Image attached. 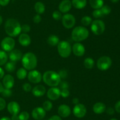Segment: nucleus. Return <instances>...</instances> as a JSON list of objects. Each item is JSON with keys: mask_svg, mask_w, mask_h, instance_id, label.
Returning <instances> with one entry per match:
<instances>
[{"mask_svg": "<svg viewBox=\"0 0 120 120\" xmlns=\"http://www.w3.org/2000/svg\"><path fill=\"white\" fill-rule=\"evenodd\" d=\"M22 64L23 68L27 71H31L34 69L37 66L38 60L36 55L32 52H27L22 56Z\"/></svg>", "mask_w": 120, "mask_h": 120, "instance_id": "obj_3", "label": "nucleus"}, {"mask_svg": "<svg viewBox=\"0 0 120 120\" xmlns=\"http://www.w3.org/2000/svg\"><path fill=\"white\" fill-rule=\"evenodd\" d=\"M60 85V89H68L69 87V84L66 81H62L60 82L59 84Z\"/></svg>", "mask_w": 120, "mask_h": 120, "instance_id": "obj_43", "label": "nucleus"}, {"mask_svg": "<svg viewBox=\"0 0 120 120\" xmlns=\"http://www.w3.org/2000/svg\"><path fill=\"white\" fill-rule=\"evenodd\" d=\"M5 69L8 72H12L16 69V63L13 61L7 62L5 65Z\"/></svg>", "mask_w": 120, "mask_h": 120, "instance_id": "obj_29", "label": "nucleus"}, {"mask_svg": "<svg viewBox=\"0 0 120 120\" xmlns=\"http://www.w3.org/2000/svg\"><path fill=\"white\" fill-rule=\"evenodd\" d=\"M47 96L49 100L55 101L60 96V89L57 87H51L47 92Z\"/></svg>", "mask_w": 120, "mask_h": 120, "instance_id": "obj_13", "label": "nucleus"}, {"mask_svg": "<svg viewBox=\"0 0 120 120\" xmlns=\"http://www.w3.org/2000/svg\"><path fill=\"white\" fill-rule=\"evenodd\" d=\"M47 42L49 45L52 46V47H55V46L57 45L60 41L59 38L57 35H51L48 37Z\"/></svg>", "mask_w": 120, "mask_h": 120, "instance_id": "obj_24", "label": "nucleus"}, {"mask_svg": "<svg viewBox=\"0 0 120 120\" xmlns=\"http://www.w3.org/2000/svg\"><path fill=\"white\" fill-rule=\"evenodd\" d=\"M73 113L76 117L79 118H83L87 113V108L83 104L79 103L75 105L73 109Z\"/></svg>", "mask_w": 120, "mask_h": 120, "instance_id": "obj_10", "label": "nucleus"}, {"mask_svg": "<svg viewBox=\"0 0 120 120\" xmlns=\"http://www.w3.org/2000/svg\"><path fill=\"white\" fill-rule=\"evenodd\" d=\"M91 30L94 34L100 35L103 34L105 29L104 22L100 20H96L92 21L91 24Z\"/></svg>", "mask_w": 120, "mask_h": 120, "instance_id": "obj_6", "label": "nucleus"}, {"mask_svg": "<svg viewBox=\"0 0 120 120\" xmlns=\"http://www.w3.org/2000/svg\"><path fill=\"white\" fill-rule=\"evenodd\" d=\"M101 11L103 13V15H107L110 14L111 11V9L109 5H103L100 8Z\"/></svg>", "mask_w": 120, "mask_h": 120, "instance_id": "obj_33", "label": "nucleus"}, {"mask_svg": "<svg viewBox=\"0 0 120 120\" xmlns=\"http://www.w3.org/2000/svg\"><path fill=\"white\" fill-rule=\"evenodd\" d=\"M110 1H111V2H112V3H117V2H118L120 0H110Z\"/></svg>", "mask_w": 120, "mask_h": 120, "instance_id": "obj_54", "label": "nucleus"}, {"mask_svg": "<svg viewBox=\"0 0 120 120\" xmlns=\"http://www.w3.org/2000/svg\"><path fill=\"white\" fill-rule=\"evenodd\" d=\"M4 86L3 85H2V84L1 83V82H0V93H2V91H3L4 89Z\"/></svg>", "mask_w": 120, "mask_h": 120, "instance_id": "obj_53", "label": "nucleus"}, {"mask_svg": "<svg viewBox=\"0 0 120 120\" xmlns=\"http://www.w3.org/2000/svg\"><path fill=\"white\" fill-rule=\"evenodd\" d=\"M14 83H15L14 78L10 74L4 75L2 78V85L5 88L11 89L14 87Z\"/></svg>", "mask_w": 120, "mask_h": 120, "instance_id": "obj_17", "label": "nucleus"}, {"mask_svg": "<svg viewBox=\"0 0 120 120\" xmlns=\"http://www.w3.org/2000/svg\"><path fill=\"white\" fill-rule=\"evenodd\" d=\"M0 9H1V7H0Z\"/></svg>", "mask_w": 120, "mask_h": 120, "instance_id": "obj_57", "label": "nucleus"}, {"mask_svg": "<svg viewBox=\"0 0 120 120\" xmlns=\"http://www.w3.org/2000/svg\"><path fill=\"white\" fill-rule=\"evenodd\" d=\"M71 4L76 9H82L87 5V0H72Z\"/></svg>", "mask_w": 120, "mask_h": 120, "instance_id": "obj_23", "label": "nucleus"}, {"mask_svg": "<svg viewBox=\"0 0 120 120\" xmlns=\"http://www.w3.org/2000/svg\"><path fill=\"white\" fill-rule=\"evenodd\" d=\"M22 58V53L19 49H13L9 54V58L11 61L17 62L21 60Z\"/></svg>", "mask_w": 120, "mask_h": 120, "instance_id": "obj_19", "label": "nucleus"}, {"mask_svg": "<svg viewBox=\"0 0 120 120\" xmlns=\"http://www.w3.org/2000/svg\"><path fill=\"white\" fill-rule=\"evenodd\" d=\"M5 31L8 36L16 37L21 32V25L15 19H8L5 23Z\"/></svg>", "mask_w": 120, "mask_h": 120, "instance_id": "obj_1", "label": "nucleus"}, {"mask_svg": "<svg viewBox=\"0 0 120 120\" xmlns=\"http://www.w3.org/2000/svg\"><path fill=\"white\" fill-rule=\"evenodd\" d=\"M12 94V92L11 89H8V88H4L3 91L2 92V96L4 97H9Z\"/></svg>", "mask_w": 120, "mask_h": 120, "instance_id": "obj_37", "label": "nucleus"}, {"mask_svg": "<svg viewBox=\"0 0 120 120\" xmlns=\"http://www.w3.org/2000/svg\"><path fill=\"white\" fill-rule=\"evenodd\" d=\"M90 6L94 9H100L104 5V0H89Z\"/></svg>", "mask_w": 120, "mask_h": 120, "instance_id": "obj_25", "label": "nucleus"}, {"mask_svg": "<svg viewBox=\"0 0 120 120\" xmlns=\"http://www.w3.org/2000/svg\"><path fill=\"white\" fill-rule=\"evenodd\" d=\"M10 0H0V5L3 6H7L8 4L9 3Z\"/></svg>", "mask_w": 120, "mask_h": 120, "instance_id": "obj_46", "label": "nucleus"}, {"mask_svg": "<svg viewBox=\"0 0 120 120\" xmlns=\"http://www.w3.org/2000/svg\"><path fill=\"white\" fill-rule=\"evenodd\" d=\"M112 65V60L109 56H101L97 62V67L100 71H107L111 67Z\"/></svg>", "mask_w": 120, "mask_h": 120, "instance_id": "obj_7", "label": "nucleus"}, {"mask_svg": "<svg viewBox=\"0 0 120 120\" xmlns=\"http://www.w3.org/2000/svg\"><path fill=\"white\" fill-rule=\"evenodd\" d=\"M19 120H28L29 118V114L26 111H22L18 115Z\"/></svg>", "mask_w": 120, "mask_h": 120, "instance_id": "obj_34", "label": "nucleus"}, {"mask_svg": "<svg viewBox=\"0 0 120 120\" xmlns=\"http://www.w3.org/2000/svg\"><path fill=\"white\" fill-rule=\"evenodd\" d=\"M34 8H35V10L37 14H39V15L43 14L45 11V6L43 4V3L40 2V1L35 3Z\"/></svg>", "mask_w": 120, "mask_h": 120, "instance_id": "obj_26", "label": "nucleus"}, {"mask_svg": "<svg viewBox=\"0 0 120 120\" xmlns=\"http://www.w3.org/2000/svg\"><path fill=\"white\" fill-rule=\"evenodd\" d=\"M70 95V92L68 89H60V96L63 98H67Z\"/></svg>", "mask_w": 120, "mask_h": 120, "instance_id": "obj_39", "label": "nucleus"}, {"mask_svg": "<svg viewBox=\"0 0 120 120\" xmlns=\"http://www.w3.org/2000/svg\"><path fill=\"white\" fill-rule=\"evenodd\" d=\"M52 17L54 20H56V21L62 20V13L59 11H55L52 14Z\"/></svg>", "mask_w": 120, "mask_h": 120, "instance_id": "obj_36", "label": "nucleus"}, {"mask_svg": "<svg viewBox=\"0 0 120 120\" xmlns=\"http://www.w3.org/2000/svg\"><path fill=\"white\" fill-rule=\"evenodd\" d=\"M15 45V41L12 37L7 36L4 38L1 42V46L3 51L10 52L13 50Z\"/></svg>", "mask_w": 120, "mask_h": 120, "instance_id": "obj_8", "label": "nucleus"}, {"mask_svg": "<svg viewBox=\"0 0 120 120\" xmlns=\"http://www.w3.org/2000/svg\"><path fill=\"white\" fill-rule=\"evenodd\" d=\"M115 110L118 113H120V100L116 102L115 105Z\"/></svg>", "mask_w": 120, "mask_h": 120, "instance_id": "obj_47", "label": "nucleus"}, {"mask_svg": "<svg viewBox=\"0 0 120 120\" xmlns=\"http://www.w3.org/2000/svg\"><path fill=\"white\" fill-rule=\"evenodd\" d=\"M93 20L90 16H84L81 20V22L82 24L84 26H88L90 25L92 22Z\"/></svg>", "mask_w": 120, "mask_h": 120, "instance_id": "obj_31", "label": "nucleus"}, {"mask_svg": "<svg viewBox=\"0 0 120 120\" xmlns=\"http://www.w3.org/2000/svg\"><path fill=\"white\" fill-rule=\"evenodd\" d=\"M84 65L87 69H92L94 66V61L93 58L90 57H87L84 59Z\"/></svg>", "mask_w": 120, "mask_h": 120, "instance_id": "obj_28", "label": "nucleus"}, {"mask_svg": "<svg viewBox=\"0 0 120 120\" xmlns=\"http://www.w3.org/2000/svg\"><path fill=\"white\" fill-rule=\"evenodd\" d=\"M2 21H3V19H2V16H1V15H0V25H1L2 24Z\"/></svg>", "mask_w": 120, "mask_h": 120, "instance_id": "obj_55", "label": "nucleus"}, {"mask_svg": "<svg viewBox=\"0 0 120 120\" xmlns=\"http://www.w3.org/2000/svg\"><path fill=\"white\" fill-rule=\"evenodd\" d=\"M57 51L59 54L62 58H68L71 52V47L69 42L66 41H60L57 44Z\"/></svg>", "mask_w": 120, "mask_h": 120, "instance_id": "obj_5", "label": "nucleus"}, {"mask_svg": "<svg viewBox=\"0 0 120 120\" xmlns=\"http://www.w3.org/2000/svg\"><path fill=\"white\" fill-rule=\"evenodd\" d=\"M33 21L35 24H39L42 21V18L39 14H36L33 18Z\"/></svg>", "mask_w": 120, "mask_h": 120, "instance_id": "obj_42", "label": "nucleus"}, {"mask_svg": "<svg viewBox=\"0 0 120 120\" xmlns=\"http://www.w3.org/2000/svg\"><path fill=\"white\" fill-rule=\"evenodd\" d=\"M5 72L4 71V69H2L1 67H0V80L3 78V77L4 76Z\"/></svg>", "mask_w": 120, "mask_h": 120, "instance_id": "obj_49", "label": "nucleus"}, {"mask_svg": "<svg viewBox=\"0 0 120 120\" xmlns=\"http://www.w3.org/2000/svg\"><path fill=\"white\" fill-rule=\"evenodd\" d=\"M0 120H11V119L8 116H4V117L1 118Z\"/></svg>", "mask_w": 120, "mask_h": 120, "instance_id": "obj_52", "label": "nucleus"}, {"mask_svg": "<svg viewBox=\"0 0 120 120\" xmlns=\"http://www.w3.org/2000/svg\"><path fill=\"white\" fill-rule=\"evenodd\" d=\"M71 51L73 52L74 55L76 56H82L85 54L86 49L84 46L80 42H76L71 47Z\"/></svg>", "mask_w": 120, "mask_h": 120, "instance_id": "obj_12", "label": "nucleus"}, {"mask_svg": "<svg viewBox=\"0 0 120 120\" xmlns=\"http://www.w3.org/2000/svg\"><path fill=\"white\" fill-rule=\"evenodd\" d=\"M18 41L20 44L23 47H28L31 43V38L28 34L22 33L19 35Z\"/></svg>", "mask_w": 120, "mask_h": 120, "instance_id": "obj_20", "label": "nucleus"}, {"mask_svg": "<svg viewBox=\"0 0 120 120\" xmlns=\"http://www.w3.org/2000/svg\"><path fill=\"white\" fill-rule=\"evenodd\" d=\"M43 82L51 87H56L59 85L61 82V78L58 72L54 71H47L45 72L42 76Z\"/></svg>", "mask_w": 120, "mask_h": 120, "instance_id": "obj_2", "label": "nucleus"}, {"mask_svg": "<svg viewBox=\"0 0 120 120\" xmlns=\"http://www.w3.org/2000/svg\"><path fill=\"white\" fill-rule=\"evenodd\" d=\"M110 120H117V119H116V118H112V119H111Z\"/></svg>", "mask_w": 120, "mask_h": 120, "instance_id": "obj_56", "label": "nucleus"}, {"mask_svg": "<svg viewBox=\"0 0 120 120\" xmlns=\"http://www.w3.org/2000/svg\"><path fill=\"white\" fill-rule=\"evenodd\" d=\"M22 88L25 92H30L32 90V85L29 83H24L22 85Z\"/></svg>", "mask_w": 120, "mask_h": 120, "instance_id": "obj_40", "label": "nucleus"}, {"mask_svg": "<svg viewBox=\"0 0 120 120\" xmlns=\"http://www.w3.org/2000/svg\"><path fill=\"white\" fill-rule=\"evenodd\" d=\"M42 108L45 109V111H49L53 108V104L50 101H45L43 104Z\"/></svg>", "mask_w": 120, "mask_h": 120, "instance_id": "obj_32", "label": "nucleus"}, {"mask_svg": "<svg viewBox=\"0 0 120 120\" xmlns=\"http://www.w3.org/2000/svg\"><path fill=\"white\" fill-rule=\"evenodd\" d=\"M72 4L70 0H63L59 5V9L62 13H67L71 9Z\"/></svg>", "mask_w": 120, "mask_h": 120, "instance_id": "obj_18", "label": "nucleus"}, {"mask_svg": "<svg viewBox=\"0 0 120 120\" xmlns=\"http://www.w3.org/2000/svg\"><path fill=\"white\" fill-rule=\"evenodd\" d=\"M62 24L67 29H71L76 24V18L70 14H66L62 18Z\"/></svg>", "mask_w": 120, "mask_h": 120, "instance_id": "obj_9", "label": "nucleus"}, {"mask_svg": "<svg viewBox=\"0 0 120 120\" xmlns=\"http://www.w3.org/2000/svg\"><path fill=\"white\" fill-rule=\"evenodd\" d=\"M8 56L5 51L0 50V66L5 64L8 61Z\"/></svg>", "mask_w": 120, "mask_h": 120, "instance_id": "obj_30", "label": "nucleus"}, {"mask_svg": "<svg viewBox=\"0 0 120 120\" xmlns=\"http://www.w3.org/2000/svg\"><path fill=\"white\" fill-rule=\"evenodd\" d=\"M6 101L2 98H0V111H2L5 108Z\"/></svg>", "mask_w": 120, "mask_h": 120, "instance_id": "obj_44", "label": "nucleus"}, {"mask_svg": "<svg viewBox=\"0 0 120 120\" xmlns=\"http://www.w3.org/2000/svg\"><path fill=\"white\" fill-rule=\"evenodd\" d=\"M92 15L93 16V17L96 19L100 18L101 17H102L103 16V14L102 13V12L101 11L100 9H94V11L92 12Z\"/></svg>", "mask_w": 120, "mask_h": 120, "instance_id": "obj_35", "label": "nucleus"}, {"mask_svg": "<svg viewBox=\"0 0 120 120\" xmlns=\"http://www.w3.org/2000/svg\"><path fill=\"white\" fill-rule=\"evenodd\" d=\"M89 35V31L86 27L82 26L76 27L71 32V38L76 42L86 40Z\"/></svg>", "mask_w": 120, "mask_h": 120, "instance_id": "obj_4", "label": "nucleus"}, {"mask_svg": "<svg viewBox=\"0 0 120 120\" xmlns=\"http://www.w3.org/2000/svg\"><path fill=\"white\" fill-rule=\"evenodd\" d=\"M57 112L60 117L67 118L71 114V109L68 105L62 104L58 107Z\"/></svg>", "mask_w": 120, "mask_h": 120, "instance_id": "obj_15", "label": "nucleus"}, {"mask_svg": "<svg viewBox=\"0 0 120 120\" xmlns=\"http://www.w3.org/2000/svg\"><path fill=\"white\" fill-rule=\"evenodd\" d=\"M11 120H19L18 116V115H12L11 116Z\"/></svg>", "mask_w": 120, "mask_h": 120, "instance_id": "obj_50", "label": "nucleus"}, {"mask_svg": "<svg viewBox=\"0 0 120 120\" xmlns=\"http://www.w3.org/2000/svg\"><path fill=\"white\" fill-rule=\"evenodd\" d=\"M58 74L59 75L60 78L64 79L67 77V76H68V72H67V71L66 70V69H61V70L59 72Z\"/></svg>", "mask_w": 120, "mask_h": 120, "instance_id": "obj_41", "label": "nucleus"}, {"mask_svg": "<svg viewBox=\"0 0 120 120\" xmlns=\"http://www.w3.org/2000/svg\"><path fill=\"white\" fill-rule=\"evenodd\" d=\"M72 102L73 104H75V105H76L79 103V100L78 98H75L73 99Z\"/></svg>", "mask_w": 120, "mask_h": 120, "instance_id": "obj_51", "label": "nucleus"}, {"mask_svg": "<svg viewBox=\"0 0 120 120\" xmlns=\"http://www.w3.org/2000/svg\"><path fill=\"white\" fill-rule=\"evenodd\" d=\"M46 91V88L42 85H38L32 89V92L33 95L37 97L44 95L45 94Z\"/></svg>", "mask_w": 120, "mask_h": 120, "instance_id": "obj_21", "label": "nucleus"}, {"mask_svg": "<svg viewBox=\"0 0 120 120\" xmlns=\"http://www.w3.org/2000/svg\"><path fill=\"white\" fill-rule=\"evenodd\" d=\"M7 109L12 115H18L19 113L20 105L16 101H11L7 105Z\"/></svg>", "mask_w": 120, "mask_h": 120, "instance_id": "obj_16", "label": "nucleus"}, {"mask_svg": "<svg viewBox=\"0 0 120 120\" xmlns=\"http://www.w3.org/2000/svg\"><path fill=\"white\" fill-rule=\"evenodd\" d=\"M30 31V27L28 24H23V25L21 26V31L23 33L27 34Z\"/></svg>", "mask_w": 120, "mask_h": 120, "instance_id": "obj_38", "label": "nucleus"}, {"mask_svg": "<svg viewBox=\"0 0 120 120\" xmlns=\"http://www.w3.org/2000/svg\"><path fill=\"white\" fill-rule=\"evenodd\" d=\"M46 111L42 107H36L32 111V116L36 120H41L45 116Z\"/></svg>", "mask_w": 120, "mask_h": 120, "instance_id": "obj_14", "label": "nucleus"}, {"mask_svg": "<svg viewBox=\"0 0 120 120\" xmlns=\"http://www.w3.org/2000/svg\"><path fill=\"white\" fill-rule=\"evenodd\" d=\"M106 112L109 115H113L114 114V109L111 107H109L106 109Z\"/></svg>", "mask_w": 120, "mask_h": 120, "instance_id": "obj_45", "label": "nucleus"}, {"mask_svg": "<svg viewBox=\"0 0 120 120\" xmlns=\"http://www.w3.org/2000/svg\"><path fill=\"white\" fill-rule=\"evenodd\" d=\"M27 70L24 68H20L16 72V76L20 80H24L27 76Z\"/></svg>", "mask_w": 120, "mask_h": 120, "instance_id": "obj_27", "label": "nucleus"}, {"mask_svg": "<svg viewBox=\"0 0 120 120\" xmlns=\"http://www.w3.org/2000/svg\"><path fill=\"white\" fill-rule=\"evenodd\" d=\"M28 79L32 84H38L42 80V76L41 73L39 71L35 70V69H32L28 73Z\"/></svg>", "mask_w": 120, "mask_h": 120, "instance_id": "obj_11", "label": "nucleus"}, {"mask_svg": "<svg viewBox=\"0 0 120 120\" xmlns=\"http://www.w3.org/2000/svg\"><path fill=\"white\" fill-rule=\"evenodd\" d=\"M48 120H62L59 115H53L51 117L49 118Z\"/></svg>", "mask_w": 120, "mask_h": 120, "instance_id": "obj_48", "label": "nucleus"}, {"mask_svg": "<svg viewBox=\"0 0 120 120\" xmlns=\"http://www.w3.org/2000/svg\"><path fill=\"white\" fill-rule=\"evenodd\" d=\"M93 110L96 114H101L105 111L106 106L104 103L101 102H96L93 107Z\"/></svg>", "mask_w": 120, "mask_h": 120, "instance_id": "obj_22", "label": "nucleus"}]
</instances>
